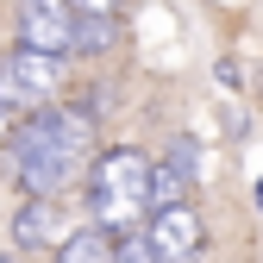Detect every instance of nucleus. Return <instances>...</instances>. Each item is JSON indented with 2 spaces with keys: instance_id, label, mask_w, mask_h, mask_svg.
<instances>
[{
  "instance_id": "nucleus-1",
  "label": "nucleus",
  "mask_w": 263,
  "mask_h": 263,
  "mask_svg": "<svg viewBox=\"0 0 263 263\" xmlns=\"http://www.w3.org/2000/svg\"><path fill=\"white\" fill-rule=\"evenodd\" d=\"M88 144H94V125L76 107H31L19 119V132H7V157H13L19 188L25 194H44V201H57L63 188L82 182Z\"/></svg>"
},
{
  "instance_id": "nucleus-2",
  "label": "nucleus",
  "mask_w": 263,
  "mask_h": 263,
  "mask_svg": "<svg viewBox=\"0 0 263 263\" xmlns=\"http://www.w3.org/2000/svg\"><path fill=\"white\" fill-rule=\"evenodd\" d=\"M88 213H94V226L107 238L138 232L144 213H151V157L132 151V144L101 151L94 170H88Z\"/></svg>"
},
{
  "instance_id": "nucleus-3",
  "label": "nucleus",
  "mask_w": 263,
  "mask_h": 263,
  "mask_svg": "<svg viewBox=\"0 0 263 263\" xmlns=\"http://www.w3.org/2000/svg\"><path fill=\"white\" fill-rule=\"evenodd\" d=\"M63 88V57H44V50H13L0 63V101L13 113H31V107H50Z\"/></svg>"
},
{
  "instance_id": "nucleus-4",
  "label": "nucleus",
  "mask_w": 263,
  "mask_h": 263,
  "mask_svg": "<svg viewBox=\"0 0 263 263\" xmlns=\"http://www.w3.org/2000/svg\"><path fill=\"white\" fill-rule=\"evenodd\" d=\"M144 245H151V257H157V263H194V257H201V245H207L201 213H194L188 201H176V207H151Z\"/></svg>"
},
{
  "instance_id": "nucleus-5",
  "label": "nucleus",
  "mask_w": 263,
  "mask_h": 263,
  "mask_svg": "<svg viewBox=\"0 0 263 263\" xmlns=\"http://www.w3.org/2000/svg\"><path fill=\"white\" fill-rule=\"evenodd\" d=\"M19 44L44 50V57H63L76 44V7L69 0H19Z\"/></svg>"
},
{
  "instance_id": "nucleus-6",
  "label": "nucleus",
  "mask_w": 263,
  "mask_h": 263,
  "mask_svg": "<svg viewBox=\"0 0 263 263\" xmlns=\"http://www.w3.org/2000/svg\"><path fill=\"white\" fill-rule=\"evenodd\" d=\"M13 238H19L25 251H50V245H63L69 232H63L57 201H44V194H25V207L13 213Z\"/></svg>"
},
{
  "instance_id": "nucleus-7",
  "label": "nucleus",
  "mask_w": 263,
  "mask_h": 263,
  "mask_svg": "<svg viewBox=\"0 0 263 263\" xmlns=\"http://www.w3.org/2000/svg\"><path fill=\"white\" fill-rule=\"evenodd\" d=\"M57 263H113V238L101 232V226H82L76 238L57 245Z\"/></svg>"
},
{
  "instance_id": "nucleus-8",
  "label": "nucleus",
  "mask_w": 263,
  "mask_h": 263,
  "mask_svg": "<svg viewBox=\"0 0 263 263\" xmlns=\"http://www.w3.org/2000/svg\"><path fill=\"white\" fill-rule=\"evenodd\" d=\"M188 182H194V176H182L176 163H151V207H176V201H188Z\"/></svg>"
},
{
  "instance_id": "nucleus-9",
  "label": "nucleus",
  "mask_w": 263,
  "mask_h": 263,
  "mask_svg": "<svg viewBox=\"0 0 263 263\" xmlns=\"http://www.w3.org/2000/svg\"><path fill=\"white\" fill-rule=\"evenodd\" d=\"M113 38H119L113 19H82V13H76V44H69V50H107Z\"/></svg>"
},
{
  "instance_id": "nucleus-10",
  "label": "nucleus",
  "mask_w": 263,
  "mask_h": 263,
  "mask_svg": "<svg viewBox=\"0 0 263 263\" xmlns=\"http://www.w3.org/2000/svg\"><path fill=\"white\" fill-rule=\"evenodd\" d=\"M113 263H157V257H151V245H144L138 232H119V245H113Z\"/></svg>"
},
{
  "instance_id": "nucleus-11",
  "label": "nucleus",
  "mask_w": 263,
  "mask_h": 263,
  "mask_svg": "<svg viewBox=\"0 0 263 263\" xmlns=\"http://www.w3.org/2000/svg\"><path fill=\"white\" fill-rule=\"evenodd\" d=\"M69 7H76L82 19H113V13L125 7V0H69Z\"/></svg>"
},
{
  "instance_id": "nucleus-12",
  "label": "nucleus",
  "mask_w": 263,
  "mask_h": 263,
  "mask_svg": "<svg viewBox=\"0 0 263 263\" xmlns=\"http://www.w3.org/2000/svg\"><path fill=\"white\" fill-rule=\"evenodd\" d=\"M13 125H19V113H13L7 101H0V144H7V132H13Z\"/></svg>"
},
{
  "instance_id": "nucleus-13",
  "label": "nucleus",
  "mask_w": 263,
  "mask_h": 263,
  "mask_svg": "<svg viewBox=\"0 0 263 263\" xmlns=\"http://www.w3.org/2000/svg\"><path fill=\"white\" fill-rule=\"evenodd\" d=\"M257 207H263V182H257Z\"/></svg>"
},
{
  "instance_id": "nucleus-14",
  "label": "nucleus",
  "mask_w": 263,
  "mask_h": 263,
  "mask_svg": "<svg viewBox=\"0 0 263 263\" xmlns=\"http://www.w3.org/2000/svg\"><path fill=\"white\" fill-rule=\"evenodd\" d=\"M0 263H13V257H0Z\"/></svg>"
}]
</instances>
